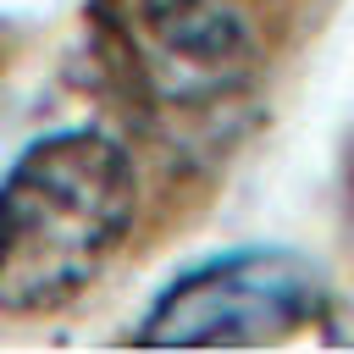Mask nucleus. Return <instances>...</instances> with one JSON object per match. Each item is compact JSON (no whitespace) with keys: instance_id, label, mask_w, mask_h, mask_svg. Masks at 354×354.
<instances>
[{"instance_id":"nucleus-1","label":"nucleus","mask_w":354,"mask_h":354,"mask_svg":"<svg viewBox=\"0 0 354 354\" xmlns=\"http://www.w3.org/2000/svg\"><path fill=\"white\" fill-rule=\"evenodd\" d=\"M133 221L127 149L94 127L39 138L0 183V310L72 304Z\"/></svg>"},{"instance_id":"nucleus-2","label":"nucleus","mask_w":354,"mask_h":354,"mask_svg":"<svg viewBox=\"0 0 354 354\" xmlns=\"http://www.w3.org/2000/svg\"><path fill=\"white\" fill-rule=\"evenodd\" d=\"M326 282L293 249H238L183 271L138 321L144 348H238L321 315Z\"/></svg>"},{"instance_id":"nucleus-3","label":"nucleus","mask_w":354,"mask_h":354,"mask_svg":"<svg viewBox=\"0 0 354 354\" xmlns=\"http://www.w3.org/2000/svg\"><path fill=\"white\" fill-rule=\"evenodd\" d=\"M133 22L160 66L221 83L254 50V0H133Z\"/></svg>"}]
</instances>
